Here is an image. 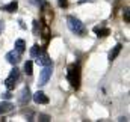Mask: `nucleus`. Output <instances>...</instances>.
<instances>
[{"mask_svg":"<svg viewBox=\"0 0 130 122\" xmlns=\"http://www.w3.org/2000/svg\"><path fill=\"white\" fill-rule=\"evenodd\" d=\"M67 78H68V82L71 83L73 88L79 89V86H80V66H79V65L70 66V68H68V75H67Z\"/></svg>","mask_w":130,"mask_h":122,"instance_id":"f257e3e1","label":"nucleus"},{"mask_svg":"<svg viewBox=\"0 0 130 122\" xmlns=\"http://www.w3.org/2000/svg\"><path fill=\"white\" fill-rule=\"evenodd\" d=\"M67 23H68V27H70V30L73 32V33H76V35H83L85 33L83 24L76 17H68L67 18Z\"/></svg>","mask_w":130,"mask_h":122,"instance_id":"f03ea898","label":"nucleus"},{"mask_svg":"<svg viewBox=\"0 0 130 122\" xmlns=\"http://www.w3.org/2000/svg\"><path fill=\"white\" fill-rule=\"evenodd\" d=\"M18 77H20V71L17 69V68H14L12 71H11V75L5 80V86L9 89V91H12L14 88H15V85H17V80H18Z\"/></svg>","mask_w":130,"mask_h":122,"instance_id":"7ed1b4c3","label":"nucleus"},{"mask_svg":"<svg viewBox=\"0 0 130 122\" xmlns=\"http://www.w3.org/2000/svg\"><path fill=\"white\" fill-rule=\"evenodd\" d=\"M52 77V65L50 66H44V69L41 71V74H39V78H38V83L42 86V85H45L47 82H48V78Z\"/></svg>","mask_w":130,"mask_h":122,"instance_id":"20e7f679","label":"nucleus"},{"mask_svg":"<svg viewBox=\"0 0 130 122\" xmlns=\"http://www.w3.org/2000/svg\"><path fill=\"white\" fill-rule=\"evenodd\" d=\"M36 62H38V65H41V66H50V65H53V63H52V59L48 57V54H47L45 51H42L41 54L36 56Z\"/></svg>","mask_w":130,"mask_h":122,"instance_id":"39448f33","label":"nucleus"},{"mask_svg":"<svg viewBox=\"0 0 130 122\" xmlns=\"http://www.w3.org/2000/svg\"><path fill=\"white\" fill-rule=\"evenodd\" d=\"M33 101L36 103V104H47L48 103V98L45 96V93L44 92H36V93H33Z\"/></svg>","mask_w":130,"mask_h":122,"instance_id":"423d86ee","label":"nucleus"},{"mask_svg":"<svg viewBox=\"0 0 130 122\" xmlns=\"http://www.w3.org/2000/svg\"><path fill=\"white\" fill-rule=\"evenodd\" d=\"M6 59H8V62L9 63H12V65H17L18 62H20V53L18 51H9L8 54H6Z\"/></svg>","mask_w":130,"mask_h":122,"instance_id":"0eeeda50","label":"nucleus"},{"mask_svg":"<svg viewBox=\"0 0 130 122\" xmlns=\"http://www.w3.org/2000/svg\"><path fill=\"white\" fill-rule=\"evenodd\" d=\"M30 98H32V96H30V89H29V88H24V89L21 91V93H20V98H18V99H20L21 104H27Z\"/></svg>","mask_w":130,"mask_h":122,"instance_id":"6e6552de","label":"nucleus"},{"mask_svg":"<svg viewBox=\"0 0 130 122\" xmlns=\"http://www.w3.org/2000/svg\"><path fill=\"white\" fill-rule=\"evenodd\" d=\"M12 110H14V106L11 103H2L0 104V115L8 113V112H12Z\"/></svg>","mask_w":130,"mask_h":122,"instance_id":"1a4fd4ad","label":"nucleus"},{"mask_svg":"<svg viewBox=\"0 0 130 122\" xmlns=\"http://www.w3.org/2000/svg\"><path fill=\"white\" fill-rule=\"evenodd\" d=\"M120 51H121V45L118 44V45H115V47H113V50L109 53V60H113V59H117V56L120 54Z\"/></svg>","mask_w":130,"mask_h":122,"instance_id":"9d476101","label":"nucleus"},{"mask_svg":"<svg viewBox=\"0 0 130 122\" xmlns=\"http://www.w3.org/2000/svg\"><path fill=\"white\" fill-rule=\"evenodd\" d=\"M17 8H18L17 2H11L9 5L3 6V11H6V12H15V11H17Z\"/></svg>","mask_w":130,"mask_h":122,"instance_id":"9b49d317","label":"nucleus"},{"mask_svg":"<svg viewBox=\"0 0 130 122\" xmlns=\"http://www.w3.org/2000/svg\"><path fill=\"white\" fill-rule=\"evenodd\" d=\"M15 50H17L18 53H23V51L26 50V42H24L23 39H18V41L15 42Z\"/></svg>","mask_w":130,"mask_h":122,"instance_id":"f8f14e48","label":"nucleus"},{"mask_svg":"<svg viewBox=\"0 0 130 122\" xmlns=\"http://www.w3.org/2000/svg\"><path fill=\"white\" fill-rule=\"evenodd\" d=\"M94 32H97V33H98V36H107V35L110 33V30H109L107 27L101 29L100 26H95V27H94Z\"/></svg>","mask_w":130,"mask_h":122,"instance_id":"ddd939ff","label":"nucleus"},{"mask_svg":"<svg viewBox=\"0 0 130 122\" xmlns=\"http://www.w3.org/2000/svg\"><path fill=\"white\" fill-rule=\"evenodd\" d=\"M32 68H33V63L30 60H27L24 63V72H26L27 75H32Z\"/></svg>","mask_w":130,"mask_h":122,"instance_id":"4468645a","label":"nucleus"},{"mask_svg":"<svg viewBox=\"0 0 130 122\" xmlns=\"http://www.w3.org/2000/svg\"><path fill=\"white\" fill-rule=\"evenodd\" d=\"M38 48H39L38 45H33L32 51H30V56H32V57H36V56H38Z\"/></svg>","mask_w":130,"mask_h":122,"instance_id":"2eb2a0df","label":"nucleus"},{"mask_svg":"<svg viewBox=\"0 0 130 122\" xmlns=\"http://www.w3.org/2000/svg\"><path fill=\"white\" fill-rule=\"evenodd\" d=\"M124 17H126V23H129V21H130V11H129V8H126V9H124Z\"/></svg>","mask_w":130,"mask_h":122,"instance_id":"dca6fc26","label":"nucleus"},{"mask_svg":"<svg viewBox=\"0 0 130 122\" xmlns=\"http://www.w3.org/2000/svg\"><path fill=\"white\" fill-rule=\"evenodd\" d=\"M2 98H5V99H11V98H12V93H11V92H5V93L2 95Z\"/></svg>","mask_w":130,"mask_h":122,"instance_id":"f3484780","label":"nucleus"},{"mask_svg":"<svg viewBox=\"0 0 130 122\" xmlns=\"http://www.w3.org/2000/svg\"><path fill=\"white\" fill-rule=\"evenodd\" d=\"M39 121H42V122H47V121H50V118H48L47 115H39Z\"/></svg>","mask_w":130,"mask_h":122,"instance_id":"a211bd4d","label":"nucleus"},{"mask_svg":"<svg viewBox=\"0 0 130 122\" xmlns=\"http://www.w3.org/2000/svg\"><path fill=\"white\" fill-rule=\"evenodd\" d=\"M59 6L61 8H67L68 6V0H59Z\"/></svg>","mask_w":130,"mask_h":122,"instance_id":"6ab92c4d","label":"nucleus"},{"mask_svg":"<svg viewBox=\"0 0 130 122\" xmlns=\"http://www.w3.org/2000/svg\"><path fill=\"white\" fill-rule=\"evenodd\" d=\"M33 33H38V21H33Z\"/></svg>","mask_w":130,"mask_h":122,"instance_id":"aec40b11","label":"nucleus"}]
</instances>
